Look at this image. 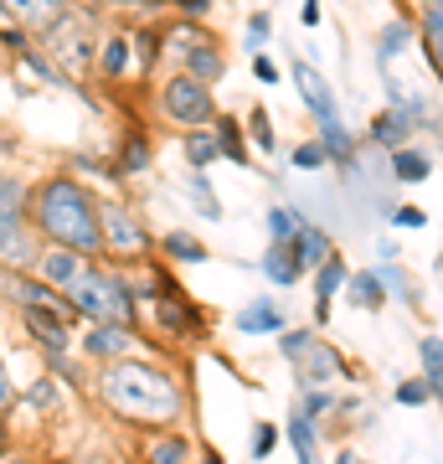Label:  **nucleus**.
Listing matches in <instances>:
<instances>
[{
    "instance_id": "1",
    "label": "nucleus",
    "mask_w": 443,
    "mask_h": 464,
    "mask_svg": "<svg viewBox=\"0 0 443 464\" xmlns=\"http://www.w3.org/2000/svg\"><path fill=\"white\" fill-rule=\"evenodd\" d=\"M88 398L99 402L103 418H114L119 429H130V433L181 429L186 408H191L181 372L165 356H155V351H134L124 362L93 366Z\"/></svg>"
},
{
    "instance_id": "2",
    "label": "nucleus",
    "mask_w": 443,
    "mask_h": 464,
    "mask_svg": "<svg viewBox=\"0 0 443 464\" xmlns=\"http://www.w3.org/2000/svg\"><path fill=\"white\" fill-rule=\"evenodd\" d=\"M32 232L47 248H67L82 258H103L99 232V191L72 170H47L32 181Z\"/></svg>"
},
{
    "instance_id": "3",
    "label": "nucleus",
    "mask_w": 443,
    "mask_h": 464,
    "mask_svg": "<svg viewBox=\"0 0 443 464\" xmlns=\"http://www.w3.org/2000/svg\"><path fill=\"white\" fill-rule=\"evenodd\" d=\"M103 32H109V26H103L93 11L67 5L63 16H57L47 32L36 36V52H42V57L63 72L67 83H78V78H93V57H99V36Z\"/></svg>"
},
{
    "instance_id": "4",
    "label": "nucleus",
    "mask_w": 443,
    "mask_h": 464,
    "mask_svg": "<svg viewBox=\"0 0 443 464\" xmlns=\"http://www.w3.org/2000/svg\"><path fill=\"white\" fill-rule=\"evenodd\" d=\"M67 299H72V310L82 315V325H124V331L145 335V325H140V304H134V295H130V274L114 268V264H103V258L72 284V295Z\"/></svg>"
},
{
    "instance_id": "5",
    "label": "nucleus",
    "mask_w": 443,
    "mask_h": 464,
    "mask_svg": "<svg viewBox=\"0 0 443 464\" xmlns=\"http://www.w3.org/2000/svg\"><path fill=\"white\" fill-rule=\"evenodd\" d=\"M99 232H103V264L124 268V274L155 258V232L130 197H99Z\"/></svg>"
},
{
    "instance_id": "6",
    "label": "nucleus",
    "mask_w": 443,
    "mask_h": 464,
    "mask_svg": "<svg viewBox=\"0 0 443 464\" xmlns=\"http://www.w3.org/2000/svg\"><path fill=\"white\" fill-rule=\"evenodd\" d=\"M155 109H160V119L165 124H176L181 134H191V130H212L217 124V93L201 78H191V72H170L160 83V93H155Z\"/></svg>"
},
{
    "instance_id": "7",
    "label": "nucleus",
    "mask_w": 443,
    "mask_h": 464,
    "mask_svg": "<svg viewBox=\"0 0 443 464\" xmlns=\"http://www.w3.org/2000/svg\"><path fill=\"white\" fill-rule=\"evenodd\" d=\"M279 356L294 366L299 387H325V382L345 366V351L330 346V335L314 331V325H294V331H284L279 335Z\"/></svg>"
},
{
    "instance_id": "8",
    "label": "nucleus",
    "mask_w": 443,
    "mask_h": 464,
    "mask_svg": "<svg viewBox=\"0 0 443 464\" xmlns=\"http://www.w3.org/2000/svg\"><path fill=\"white\" fill-rule=\"evenodd\" d=\"M149 331H155V341L197 346V341H207V335H212V315H207L197 299L181 289V295H160L155 304H149Z\"/></svg>"
},
{
    "instance_id": "9",
    "label": "nucleus",
    "mask_w": 443,
    "mask_h": 464,
    "mask_svg": "<svg viewBox=\"0 0 443 464\" xmlns=\"http://www.w3.org/2000/svg\"><path fill=\"white\" fill-rule=\"evenodd\" d=\"M140 341H149V335L124 331V325H82L78 341H72V351H78L88 366H109V362L134 356V346H140Z\"/></svg>"
},
{
    "instance_id": "10",
    "label": "nucleus",
    "mask_w": 443,
    "mask_h": 464,
    "mask_svg": "<svg viewBox=\"0 0 443 464\" xmlns=\"http://www.w3.org/2000/svg\"><path fill=\"white\" fill-rule=\"evenodd\" d=\"M42 248H47V243L32 232V217H0V268L32 274Z\"/></svg>"
},
{
    "instance_id": "11",
    "label": "nucleus",
    "mask_w": 443,
    "mask_h": 464,
    "mask_svg": "<svg viewBox=\"0 0 443 464\" xmlns=\"http://www.w3.org/2000/svg\"><path fill=\"white\" fill-rule=\"evenodd\" d=\"M93 264H99V258H82V253H67V248H42L32 274L47 284V289H57V295H72V284H78Z\"/></svg>"
},
{
    "instance_id": "12",
    "label": "nucleus",
    "mask_w": 443,
    "mask_h": 464,
    "mask_svg": "<svg viewBox=\"0 0 443 464\" xmlns=\"http://www.w3.org/2000/svg\"><path fill=\"white\" fill-rule=\"evenodd\" d=\"M232 331L237 335H284L289 331V310H284L274 295H258L232 315Z\"/></svg>"
},
{
    "instance_id": "13",
    "label": "nucleus",
    "mask_w": 443,
    "mask_h": 464,
    "mask_svg": "<svg viewBox=\"0 0 443 464\" xmlns=\"http://www.w3.org/2000/svg\"><path fill=\"white\" fill-rule=\"evenodd\" d=\"M134 67V52H130V32H103L99 36V57H93V78H99L109 93H114Z\"/></svg>"
},
{
    "instance_id": "14",
    "label": "nucleus",
    "mask_w": 443,
    "mask_h": 464,
    "mask_svg": "<svg viewBox=\"0 0 443 464\" xmlns=\"http://www.w3.org/2000/svg\"><path fill=\"white\" fill-rule=\"evenodd\" d=\"M197 449L201 444H191L186 429H160V433H140V454H134V459H145V464H191Z\"/></svg>"
},
{
    "instance_id": "15",
    "label": "nucleus",
    "mask_w": 443,
    "mask_h": 464,
    "mask_svg": "<svg viewBox=\"0 0 443 464\" xmlns=\"http://www.w3.org/2000/svg\"><path fill=\"white\" fill-rule=\"evenodd\" d=\"M176 57H181L176 72H191V78H201L207 88H217V78L227 72V52H222V42H217L212 32L201 36V42H191L186 52H176Z\"/></svg>"
},
{
    "instance_id": "16",
    "label": "nucleus",
    "mask_w": 443,
    "mask_h": 464,
    "mask_svg": "<svg viewBox=\"0 0 443 464\" xmlns=\"http://www.w3.org/2000/svg\"><path fill=\"white\" fill-rule=\"evenodd\" d=\"M109 160L119 166V176H124V181L145 176V170L155 166V140H149L145 124H130V130H124V140L114 145V155H109Z\"/></svg>"
},
{
    "instance_id": "17",
    "label": "nucleus",
    "mask_w": 443,
    "mask_h": 464,
    "mask_svg": "<svg viewBox=\"0 0 443 464\" xmlns=\"http://www.w3.org/2000/svg\"><path fill=\"white\" fill-rule=\"evenodd\" d=\"M345 279H351V268H345L341 253H330L325 264L314 268V331L330 325V304H335V295L345 289Z\"/></svg>"
},
{
    "instance_id": "18",
    "label": "nucleus",
    "mask_w": 443,
    "mask_h": 464,
    "mask_svg": "<svg viewBox=\"0 0 443 464\" xmlns=\"http://www.w3.org/2000/svg\"><path fill=\"white\" fill-rule=\"evenodd\" d=\"M294 83H299V99L310 103L314 124L341 119V109H335V93H330V83L320 78V67H314V63H294Z\"/></svg>"
},
{
    "instance_id": "19",
    "label": "nucleus",
    "mask_w": 443,
    "mask_h": 464,
    "mask_svg": "<svg viewBox=\"0 0 443 464\" xmlns=\"http://www.w3.org/2000/svg\"><path fill=\"white\" fill-rule=\"evenodd\" d=\"M412 130H418V114H408V109H381L377 119H371V130H366V140H371V145L377 150H387V155H392V150H402V145H412Z\"/></svg>"
},
{
    "instance_id": "20",
    "label": "nucleus",
    "mask_w": 443,
    "mask_h": 464,
    "mask_svg": "<svg viewBox=\"0 0 443 464\" xmlns=\"http://www.w3.org/2000/svg\"><path fill=\"white\" fill-rule=\"evenodd\" d=\"M21 408L36 413V418H63L67 413V387L42 372V377H32L26 387H21Z\"/></svg>"
},
{
    "instance_id": "21",
    "label": "nucleus",
    "mask_w": 443,
    "mask_h": 464,
    "mask_svg": "<svg viewBox=\"0 0 443 464\" xmlns=\"http://www.w3.org/2000/svg\"><path fill=\"white\" fill-rule=\"evenodd\" d=\"M0 5H5V16L16 21L21 32H32V36H42L52 26V21L63 16L67 5H72V0H0Z\"/></svg>"
},
{
    "instance_id": "22",
    "label": "nucleus",
    "mask_w": 443,
    "mask_h": 464,
    "mask_svg": "<svg viewBox=\"0 0 443 464\" xmlns=\"http://www.w3.org/2000/svg\"><path fill=\"white\" fill-rule=\"evenodd\" d=\"M289 248H294L299 268H304V274H314V268H320L330 253H335V237H330L320 222H310V217H304V222H299V232L289 237Z\"/></svg>"
},
{
    "instance_id": "23",
    "label": "nucleus",
    "mask_w": 443,
    "mask_h": 464,
    "mask_svg": "<svg viewBox=\"0 0 443 464\" xmlns=\"http://www.w3.org/2000/svg\"><path fill=\"white\" fill-rule=\"evenodd\" d=\"M155 258H160V264H207V258H212V248H207V243H201L197 232H186V227H176V232H160V237H155Z\"/></svg>"
},
{
    "instance_id": "24",
    "label": "nucleus",
    "mask_w": 443,
    "mask_h": 464,
    "mask_svg": "<svg viewBox=\"0 0 443 464\" xmlns=\"http://www.w3.org/2000/svg\"><path fill=\"white\" fill-rule=\"evenodd\" d=\"M42 372L47 377H57L67 387V392H78V398H88V382H93V366L82 362L78 351H47L42 356Z\"/></svg>"
},
{
    "instance_id": "25",
    "label": "nucleus",
    "mask_w": 443,
    "mask_h": 464,
    "mask_svg": "<svg viewBox=\"0 0 443 464\" xmlns=\"http://www.w3.org/2000/svg\"><path fill=\"white\" fill-rule=\"evenodd\" d=\"M258 268H263V279L274 284V289H294V284L304 279V268H299V258H294L289 243H268L263 258H258Z\"/></svg>"
},
{
    "instance_id": "26",
    "label": "nucleus",
    "mask_w": 443,
    "mask_h": 464,
    "mask_svg": "<svg viewBox=\"0 0 443 464\" xmlns=\"http://www.w3.org/2000/svg\"><path fill=\"white\" fill-rule=\"evenodd\" d=\"M387 176H392L397 186H423L428 176H433V155L418 150V145H402V150L387 155Z\"/></svg>"
},
{
    "instance_id": "27",
    "label": "nucleus",
    "mask_w": 443,
    "mask_h": 464,
    "mask_svg": "<svg viewBox=\"0 0 443 464\" xmlns=\"http://www.w3.org/2000/svg\"><path fill=\"white\" fill-rule=\"evenodd\" d=\"M212 134H217V150H222V160H232V166H253V145H247V130H243V119H232V114H217Z\"/></svg>"
},
{
    "instance_id": "28",
    "label": "nucleus",
    "mask_w": 443,
    "mask_h": 464,
    "mask_svg": "<svg viewBox=\"0 0 443 464\" xmlns=\"http://www.w3.org/2000/svg\"><path fill=\"white\" fill-rule=\"evenodd\" d=\"M181 155H186V170H191V176H207V170L222 160V150H217V134L212 130L181 134Z\"/></svg>"
},
{
    "instance_id": "29",
    "label": "nucleus",
    "mask_w": 443,
    "mask_h": 464,
    "mask_svg": "<svg viewBox=\"0 0 443 464\" xmlns=\"http://www.w3.org/2000/svg\"><path fill=\"white\" fill-rule=\"evenodd\" d=\"M0 217H32V181L11 166H0Z\"/></svg>"
},
{
    "instance_id": "30",
    "label": "nucleus",
    "mask_w": 443,
    "mask_h": 464,
    "mask_svg": "<svg viewBox=\"0 0 443 464\" xmlns=\"http://www.w3.org/2000/svg\"><path fill=\"white\" fill-rule=\"evenodd\" d=\"M130 52H134V67H140V78H149V72L160 67V57H165L160 26H140V32H130Z\"/></svg>"
},
{
    "instance_id": "31",
    "label": "nucleus",
    "mask_w": 443,
    "mask_h": 464,
    "mask_svg": "<svg viewBox=\"0 0 443 464\" xmlns=\"http://www.w3.org/2000/svg\"><path fill=\"white\" fill-rule=\"evenodd\" d=\"M345 299H351L356 310H381V304H387V289H381L377 268H361V274H351V279H345Z\"/></svg>"
},
{
    "instance_id": "32",
    "label": "nucleus",
    "mask_w": 443,
    "mask_h": 464,
    "mask_svg": "<svg viewBox=\"0 0 443 464\" xmlns=\"http://www.w3.org/2000/svg\"><path fill=\"white\" fill-rule=\"evenodd\" d=\"M418 36H423L428 67L438 72V83H443V11H438V0H428V11H423V26H418Z\"/></svg>"
},
{
    "instance_id": "33",
    "label": "nucleus",
    "mask_w": 443,
    "mask_h": 464,
    "mask_svg": "<svg viewBox=\"0 0 443 464\" xmlns=\"http://www.w3.org/2000/svg\"><path fill=\"white\" fill-rule=\"evenodd\" d=\"M284 439L294 444V459H299V464H314V454H320V429H314L310 418L289 413V423H284Z\"/></svg>"
},
{
    "instance_id": "34",
    "label": "nucleus",
    "mask_w": 443,
    "mask_h": 464,
    "mask_svg": "<svg viewBox=\"0 0 443 464\" xmlns=\"http://www.w3.org/2000/svg\"><path fill=\"white\" fill-rule=\"evenodd\" d=\"M418 362H423L428 392L443 398V335H423V341H418Z\"/></svg>"
},
{
    "instance_id": "35",
    "label": "nucleus",
    "mask_w": 443,
    "mask_h": 464,
    "mask_svg": "<svg viewBox=\"0 0 443 464\" xmlns=\"http://www.w3.org/2000/svg\"><path fill=\"white\" fill-rule=\"evenodd\" d=\"M16 72H21V78H36L42 88H72V83L63 78V72H57V67H52L47 57L36 52V47H32V52H21V57H16Z\"/></svg>"
},
{
    "instance_id": "36",
    "label": "nucleus",
    "mask_w": 443,
    "mask_h": 464,
    "mask_svg": "<svg viewBox=\"0 0 443 464\" xmlns=\"http://www.w3.org/2000/svg\"><path fill=\"white\" fill-rule=\"evenodd\" d=\"M243 130H247V145H253V150H263V155H274V150H279V130H274L268 109H247Z\"/></svg>"
},
{
    "instance_id": "37",
    "label": "nucleus",
    "mask_w": 443,
    "mask_h": 464,
    "mask_svg": "<svg viewBox=\"0 0 443 464\" xmlns=\"http://www.w3.org/2000/svg\"><path fill=\"white\" fill-rule=\"evenodd\" d=\"M263 222H268V243H289V237L299 232V222H304V212H294V207H284V201H274Z\"/></svg>"
},
{
    "instance_id": "38",
    "label": "nucleus",
    "mask_w": 443,
    "mask_h": 464,
    "mask_svg": "<svg viewBox=\"0 0 443 464\" xmlns=\"http://www.w3.org/2000/svg\"><path fill=\"white\" fill-rule=\"evenodd\" d=\"M330 408H335V392L330 387H299V418H310L314 429H320V418H330Z\"/></svg>"
},
{
    "instance_id": "39",
    "label": "nucleus",
    "mask_w": 443,
    "mask_h": 464,
    "mask_svg": "<svg viewBox=\"0 0 443 464\" xmlns=\"http://www.w3.org/2000/svg\"><path fill=\"white\" fill-rule=\"evenodd\" d=\"M186 197H191V207H197L201 217H207V222H222V201H217V191L212 186H207V176H191V181H186Z\"/></svg>"
},
{
    "instance_id": "40",
    "label": "nucleus",
    "mask_w": 443,
    "mask_h": 464,
    "mask_svg": "<svg viewBox=\"0 0 443 464\" xmlns=\"http://www.w3.org/2000/svg\"><path fill=\"white\" fill-rule=\"evenodd\" d=\"M279 444H284V429H279V423H268V418H258V423H253V439H247V454L263 464Z\"/></svg>"
},
{
    "instance_id": "41",
    "label": "nucleus",
    "mask_w": 443,
    "mask_h": 464,
    "mask_svg": "<svg viewBox=\"0 0 443 464\" xmlns=\"http://www.w3.org/2000/svg\"><path fill=\"white\" fill-rule=\"evenodd\" d=\"M408 42H412V26H408V21H392V26L381 32V42H377V57H381V67L392 63L397 52H408Z\"/></svg>"
},
{
    "instance_id": "42",
    "label": "nucleus",
    "mask_w": 443,
    "mask_h": 464,
    "mask_svg": "<svg viewBox=\"0 0 443 464\" xmlns=\"http://www.w3.org/2000/svg\"><path fill=\"white\" fill-rule=\"evenodd\" d=\"M377 279H381V289L387 295H397V299H408V304H418V289H412V279H408V268H377Z\"/></svg>"
},
{
    "instance_id": "43",
    "label": "nucleus",
    "mask_w": 443,
    "mask_h": 464,
    "mask_svg": "<svg viewBox=\"0 0 443 464\" xmlns=\"http://www.w3.org/2000/svg\"><path fill=\"white\" fill-rule=\"evenodd\" d=\"M268 32H274V16H268V11H253V16H247V36H243V47L253 52V57H258V52L268 47Z\"/></svg>"
},
{
    "instance_id": "44",
    "label": "nucleus",
    "mask_w": 443,
    "mask_h": 464,
    "mask_svg": "<svg viewBox=\"0 0 443 464\" xmlns=\"http://www.w3.org/2000/svg\"><path fill=\"white\" fill-rule=\"evenodd\" d=\"M289 166H294V170H325L330 155H325L320 140H304V145H294V160H289Z\"/></svg>"
},
{
    "instance_id": "45",
    "label": "nucleus",
    "mask_w": 443,
    "mask_h": 464,
    "mask_svg": "<svg viewBox=\"0 0 443 464\" xmlns=\"http://www.w3.org/2000/svg\"><path fill=\"white\" fill-rule=\"evenodd\" d=\"M392 398L402 402V408H423V402L433 398V392H428V382H423V377H402V382H397Z\"/></svg>"
},
{
    "instance_id": "46",
    "label": "nucleus",
    "mask_w": 443,
    "mask_h": 464,
    "mask_svg": "<svg viewBox=\"0 0 443 464\" xmlns=\"http://www.w3.org/2000/svg\"><path fill=\"white\" fill-rule=\"evenodd\" d=\"M21 408V387L11 382V372H5V362H0V418H11Z\"/></svg>"
},
{
    "instance_id": "47",
    "label": "nucleus",
    "mask_w": 443,
    "mask_h": 464,
    "mask_svg": "<svg viewBox=\"0 0 443 464\" xmlns=\"http://www.w3.org/2000/svg\"><path fill=\"white\" fill-rule=\"evenodd\" d=\"M253 78H258V83H279L284 72H279V63H274V57H268V52H258V57H253Z\"/></svg>"
},
{
    "instance_id": "48",
    "label": "nucleus",
    "mask_w": 443,
    "mask_h": 464,
    "mask_svg": "<svg viewBox=\"0 0 443 464\" xmlns=\"http://www.w3.org/2000/svg\"><path fill=\"white\" fill-rule=\"evenodd\" d=\"M387 222H392V227H428V217L418 212V207H392Z\"/></svg>"
},
{
    "instance_id": "49",
    "label": "nucleus",
    "mask_w": 443,
    "mask_h": 464,
    "mask_svg": "<svg viewBox=\"0 0 443 464\" xmlns=\"http://www.w3.org/2000/svg\"><path fill=\"white\" fill-rule=\"evenodd\" d=\"M103 11H160L165 0H99Z\"/></svg>"
},
{
    "instance_id": "50",
    "label": "nucleus",
    "mask_w": 443,
    "mask_h": 464,
    "mask_svg": "<svg viewBox=\"0 0 443 464\" xmlns=\"http://www.w3.org/2000/svg\"><path fill=\"white\" fill-rule=\"evenodd\" d=\"M165 5H176L186 21H191V16H207V11H212V0H165Z\"/></svg>"
},
{
    "instance_id": "51",
    "label": "nucleus",
    "mask_w": 443,
    "mask_h": 464,
    "mask_svg": "<svg viewBox=\"0 0 443 464\" xmlns=\"http://www.w3.org/2000/svg\"><path fill=\"white\" fill-rule=\"evenodd\" d=\"M11 449H16V433H11V418H0V464L11 459Z\"/></svg>"
},
{
    "instance_id": "52",
    "label": "nucleus",
    "mask_w": 443,
    "mask_h": 464,
    "mask_svg": "<svg viewBox=\"0 0 443 464\" xmlns=\"http://www.w3.org/2000/svg\"><path fill=\"white\" fill-rule=\"evenodd\" d=\"M320 16H325L320 0H304V5H299V21H304V26H320Z\"/></svg>"
},
{
    "instance_id": "53",
    "label": "nucleus",
    "mask_w": 443,
    "mask_h": 464,
    "mask_svg": "<svg viewBox=\"0 0 443 464\" xmlns=\"http://www.w3.org/2000/svg\"><path fill=\"white\" fill-rule=\"evenodd\" d=\"M5 464H52V459H42V454H32V449H26V454H11Z\"/></svg>"
},
{
    "instance_id": "54",
    "label": "nucleus",
    "mask_w": 443,
    "mask_h": 464,
    "mask_svg": "<svg viewBox=\"0 0 443 464\" xmlns=\"http://www.w3.org/2000/svg\"><path fill=\"white\" fill-rule=\"evenodd\" d=\"M191 464H222V454H217V449H197V459Z\"/></svg>"
},
{
    "instance_id": "55",
    "label": "nucleus",
    "mask_w": 443,
    "mask_h": 464,
    "mask_svg": "<svg viewBox=\"0 0 443 464\" xmlns=\"http://www.w3.org/2000/svg\"><path fill=\"white\" fill-rule=\"evenodd\" d=\"M72 464H114V459H109V454H78Z\"/></svg>"
},
{
    "instance_id": "56",
    "label": "nucleus",
    "mask_w": 443,
    "mask_h": 464,
    "mask_svg": "<svg viewBox=\"0 0 443 464\" xmlns=\"http://www.w3.org/2000/svg\"><path fill=\"white\" fill-rule=\"evenodd\" d=\"M335 464H361V459H356V449H341V454H335Z\"/></svg>"
},
{
    "instance_id": "57",
    "label": "nucleus",
    "mask_w": 443,
    "mask_h": 464,
    "mask_svg": "<svg viewBox=\"0 0 443 464\" xmlns=\"http://www.w3.org/2000/svg\"><path fill=\"white\" fill-rule=\"evenodd\" d=\"M134 464H145V459H134Z\"/></svg>"
}]
</instances>
